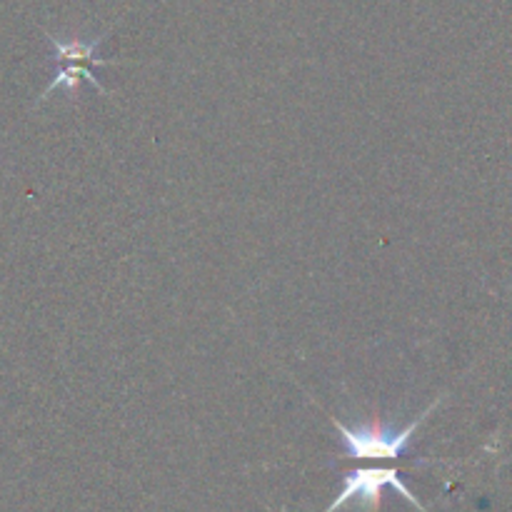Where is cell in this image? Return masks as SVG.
I'll return each instance as SVG.
<instances>
[{"instance_id": "cell-1", "label": "cell", "mask_w": 512, "mask_h": 512, "mask_svg": "<svg viewBox=\"0 0 512 512\" xmlns=\"http://www.w3.org/2000/svg\"><path fill=\"white\" fill-rule=\"evenodd\" d=\"M440 400H435L433 405L423 410L413 423H408L405 428H393V425L383 423L380 418L368 420L363 425H355V428H348V425L340 423L338 418H330V423L335 425V430L340 433V440H343L345 458L350 460H395L403 453H408L410 440H413L415 430L425 423L430 413L438 408Z\"/></svg>"}, {"instance_id": "cell-2", "label": "cell", "mask_w": 512, "mask_h": 512, "mask_svg": "<svg viewBox=\"0 0 512 512\" xmlns=\"http://www.w3.org/2000/svg\"><path fill=\"white\" fill-rule=\"evenodd\" d=\"M383 488H393L395 493L403 495L410 505H415L420 512H425L420 500L410 493L408 485L403 483V478H400V473L395 468H358L345 473L343 490H340L338 498L328 505L325 512H338L348 503H363L370 512H375L380 508V500H383Z\"/></svg>"}, {"instance_id": "cell-3", "label": "cell", "mask_w": 512, "mask_h": 512, "mask_svg": "<svg viewBox=\"0 0 512 512\" xmlns=\"http://www.w3.org/2000/svg\"><path fill=\"white\" fill-rule=\"evenodd\" d=\"M45 40L50 45V58L55 63H78V65H88V68H98V65H110V60L100 58L98 48L100 43L105 40V33L98 35L93 40H60L55 35L45 33Z\"/></svg>"}, {"instance_id": "cell-4", "label": "cell", "mask_w": 512, "mask_h": 512, "mask_svg": "<svg viewBox=\"0 0 512 512\" xmlns=\"http://www.w3.org/2000/svg\"><path fill=\"white\" fill-rule=\"evenodd\" d=\"M80 80H88V83L93 85L98 93H105V88L100 85L98 75L93 73V68H88V65H78V63H58L53 78H50V83L45 85V90L40 93V100H45L50 93H53V90H58V88H63L65 95L73 100L75 95H78Z\"/></svg>"}]
</instances>
